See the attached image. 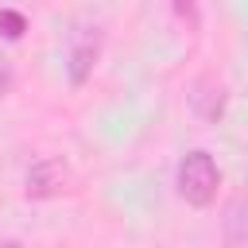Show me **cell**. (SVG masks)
Segmentation results:
<instances>
[{
  "label": "cell",
  "instance_id": "6da1fadb",
  "mask_svg": "<svg viewBox=\"0 0 248 248\" xmlns=\"http://www.w3.org/2000/svg\"><path fill=\"white\" fill-rule=\"evenodd\" d=\"M174 186H178V198L194 209H205L217 202V190H221V170L213 163L209 151H190L178 159V170H174Z\"/></svg>",
  "mask_w": 248,
  "mask_h": 248
},
{
  "label": "cell",
  "instance_id": "7a4b0ae2",
  "mask_svg": "<svg viewBox=\"0 0 248 248\" xmlns=\"http://www.w3.org/2000/svg\"><path fill=\"white\" fill-rule=\"evenodd\" d=\"M97 54H101V31L97 27H78L70 35V54H66V74H70V85H85L93 66H97Z\"/></svg>",
  "mask_w": 248,
  "mask_h": 248
},
{
  "label": "cell",
  "instance_id": "3957f363",
  "mask_svg": "<svg viewBox=\"0 0 248 248\" xmlns=\"http://www.w3.org/2000/svg\"><path fill=\"white\" fill-rule=\"evenodd\" d=\"M66 178H70V170H66V163L62 159H39V163H31V170H27V198H54V194H62L66 190Z\"/></svg>",
  "mask_w": 248,
  "mask_h": 248
},
{
  "label": "cell",
  "instance_id": "277c9868",
  "mask_svg": "<svg viewBox=\"0 0 248 248\" xmlns=\"http://www.w3.org/2000/svg\"><path fill=\"white\" fill-rule=\"evenodd\" d=\"M190 105L198 108V116H202V120L217 124V120H221V112H225V89H221L213 78H202V81L194 85V93H190Z\"/></svg>",
  "mask_w": 248,
  "mask_h": 248
},
{
  "label": "cell",
  "instance_id": "5b68a950",
  "mask_svg": "<svg viewBox=\"0 0 248 248\" xmlns=\"http://www.w3.org/2000/svg\"><path fill=\"white\" fill-rule=\"evenodd\" d=\"M244 221H248V217H244V202L236 198V202L229 205V217H225V240H229L232 248L248 240V229H244Z\"/></svg>",
  "mask_w": 248,
  "mask_h": 248
},
{
  "label": "cell",
  "instance_id": "8992f818",
  "mask_svg": "<svg viewBox=\"0 0 248 248\" xmlns=\"http://www.w3.org/2000/svg\"><path fill=\"white\" fill-rule=\"evenodd\" d=\"M23 31H27V16H23V12H16V8H0V35L16 43Z\"/></svg>",
  "mask_w": 248,
  "mask_h": 248
},
{
  "label": "cell",
  "instance_id": "52a82bcc",
  "mask_svg": "<svg viewBox=\"0 0 248 248\" xmlns=\"http://www.w3.org/2000/svg\"><path fill=\"white\" fill-rule=\"evenodd\" d=\"M8 89H12V70H8L4 62H0V97H4Z\"/></svg>",
  "mask_w": 248,
  "mask_h": 248
}]
</instances>
